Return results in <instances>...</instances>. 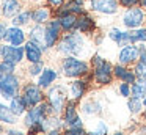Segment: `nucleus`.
<instances>
[{"instance_id": "obj_1", "label": "nucleus", "mask_w": 146, "mask_h": 135, "mask_svg": "<svg viewBox=\"0 0 146 135\" xmlns=\"http://www.w3.org/2000/svg\"><path fill=\"white\" fill-rule=\"evenodd\" d=\"M86 41L83 38V35L76 33V31H71V33L64 35L63 39L58 44V50L61 53H66L68 57H80L83 53H86Z\"/></svg>"}, {"instance_id": "obj_2", "label": "nucleus", "mask_w": 146, "mask_h": 135, "mask_svg": "<svg viewBox=\"0 0 146 135\" xmlns=\"http://www.w3.org/2000/svg\"><path fill=\"white\" fill-rule=\"evenodd\" d=\"M93 78L98 85H108L111 83V75H113V66L110 61L104 60L101 55H93Z\"/></svg>"}, {"instance_id": "obj_3", "label": "nucleus", "mask_w": 146, "mask_h": 135, "mask_svg": "<svg viewBox=\"0 0 146 135\" xmlns=\"http://www.w3.org/2000/svg\"><path fill=\"white\" fill-rule=\"evenodd\" d=\"M63 74L66 77L71 78H77V77H82V75H86L90 72V66L86 61L83 60H79L76 57H66L63 60Z\"/></svg>"}, {"instance_id": "obj_4", "label": "nucleus", "mask_w": 146, "mask_h": 135, "mask_svg": "<svg viewBox=\"0 0 146 135\" xmlns=\"http://www.w3.org/2000/svg\"><path fill=\"white\" fill-rule=\"evenodd\" d=\"M145 9L143 8H137V6H132V8H127L126 13L123 14V25L129 30H133V28H140L145 22Z\"/></svg>"}, {"instance_id": "obj_5", "label": "nucleus", "mask_w": 146, "mask_h": 135, "mask_svg": "<svg viewBox=\"0 0 146 135\" xmlns=\"http://www.w3.org/2000/svg\"><path fill=\"white\" fill-rule=\"evenodd\" d=\"M17 91H19V78L13 74L3 75V78L0 80V94L5 99H13L16 97Z\"/></svg>"}, {"instance_id": "obj_6", "label": "nucleus", "mask_w": 146, "mask_h": 135, "mask_svg": "<svg viewBox=\"0 0 146 135\" xmlns=\"http://www.w3.org/2000/svg\"><path fill=\"white\" fill-rule=\"evenodd\" d=\"M49 102H50V110L54 113H60L66 104V90L64 86H55L49 91Z\"/></svg>"}, {"instance_id": "obj_7", "label": "nucleus", "mask_w": 146, "mask_h": 135, "mask_svg": "<svg viewBox=\"0 0 146 135\" xmlns=\"http://www.w3.org/2000/svg\"><path fill=\"white\" fill-rule=\"evenodd\" d=\"M140 58V52H138V46L135 44H127V46L121 47L119 53H118V63L119 65H133L137 63Z\"/></svg>"}, {"instance_id": "obj_8", "label": "nucleus", "mask_w": 146, "mask_h": 135, "mask_svg": "<svg viewBox=\"0 0 146 135\" xmlns=\"http://www.w3.org/2000/svg\"><path fill=\"white\" fill-rule=\"evenodd\" d=\"M24 53H25V49H22L21 46H0V57L5 61L14 63V65L22 61Z\"/></svg>"}, {"instance_id": "obj_9", "label": "nucleus", "mask_w": 146, "mask_h": 135, "mask_svg": "<svg viewBox=\"0 0 146 135\" xmlns=\"http://www.w3.org/2000/svg\"><path fill=\"white\" fill-rule=\"evenodd\" d=\"M91 9L101 14H115L118 13L119 2L118 0H90Z\"/></svg>"}, {"instance_id": "obj_10", "label": "nucleus", "mask_w": 146, "mask_h": 135, "mask_svg": "<svg viewBox=\"0 0 146 135\" xmlns=\"http://www.w3.org/2000/svg\"><path fill=\"white\" fill-rule=\"evenodd\" d=\"M47 112H49V107L46 105V104L38 105V107H33V108L27 113V116H25L27 126L30 127V126L39 124V122H42V124H44L46 118H47Z\"/></svg>"}, {"instance_id": "obj_11", "label": "nucleus", "mask_w": 146, "mask_h": 135, "mask_svg": "<svg viewBox=\"0 0 146 135\" xmlns=\"http://www.w3.org/2000/svg\"><path fill=\"white\" fill-rule=\"evenodd\" d=\"M22 97H24V100H25L27 107H35L36 104H39L42 100V93H41V90H39V86H36V85H33V83H29L24 88Z\"/></svg>"}, {"instance_id": "obj_12", "label": "nucleus", "mask_w": 146, "mask_h": 135, "mask_svg": "<svg viewBox=\"0 0 146 135\" xmlns=\"http://www.w3.org/2000/svg\"><path fill=\"white\" fill-rule=\"evenodd\" d=\"M60 30L61 25L60 21L55 19V21H49L47 25H46V47H52L55 46V43L58 41V36H60Z\"/></svg>"}, {"instance_id": "obj_13", "label": "nucleus", "mask_w": 146, "mask_h": 135, "mask_svg": "<svg viewBox=\"0 0 146 135\" xmlns=\"http://www.w3.org/2000/svg\"><path fill=\"white\" fill-rule=\"evenodd\" d=\"M113 75L116 78H119L121 82H126V83H130V85L135 83V80H137L135 72L132 69L126 68L124 65H119V63L116 66H113Z\"/></svg>"}, {"instance_id": "obj_14", "label": "nucleus", "mask_w": 146, "mask_h": 135, "mask_svg": "<svg viewBox=\"0 0 146 135\" xmlns=\"http://www.w3.org/2000/svg\"><path fill=\"white\" fill-rule=\"evenodd\" d=\"M77 30L80 33H85V35L94 33L96 31V21L88 14H82L77 19Z\"/></svg>"}, {"instance_id": "obj_15", "label": "nucleus", "mask_w": 146, "mask_h": 135, "mask_svg": "<svg viewBox=\"0 0 146 135\" xmlns=\"http://www.w3.org/2000/svg\"><path fill=\"white\" fill-rule=\"evenodd\" d=\"M107 36L110 38L113 43H116L118 46H127L130 44V38H129V30H121V28H110L107 33Z\"/></svg>"}, {"instance_id": "obj_16", "label": "nucleus", "mask_w": 146, "mask_h": 135, "mask_svg": "<svg viewBox=\"0 0 146 135\" xmlns=\"http://www.w3.org/2000/svg\"><path fill=\"white\" fill-rule=\"evenodd\" d=\"M66 13H72V14H85V6H83V0H71L68 2L63 8L58 9V17Z\"/></svg>"}, {"instance_id": "obj_17", "label": "nucleus", "mask_w": 146, "mask_h": 135, "mask_svg": "<svg viewBox=\"0 0 146 135\" xmlns=\"http://www.w3.org/2000/svg\"><path fill=\"white\" fill-rule=\"evenodd\" d=\"M25 57L30 63L41 61V57H42L41 46H38V44L33 43V41H29V43L25 44Z\"/></svg>"}, {"instance_id": "obj_18", "label": "nucleus", "mask_w": 146, "mask_h": 135, "mask_svg": "<svg viewBox=\"0 0 146 135\" xmlns=\"http://www.w3.org/2000/svg\"><path fill=\"white\" fill-rule=\"evenodd\" d=\"M64 121H66V124H69L71 127H79V126H82V121H80V116L77 115L74 102H69L66 105V110H64Z\"/></svg>"}, {"instance_id": "obj_19", "label": "nucleus", "mask_w": 146, "mask_h": 135, "mask_svg": "<svg viewBox=\"0 0 146 135\" xmlns=\"http://www.w3.org/2000/svg\"><path fill=\"white\" fill-rule=\"evenodd\" d=\"M5 39H7L10 44H13V46H21V44L25 41V33H24L19 27H11V28L7 30Z\"/></svg>"}, {"instance_id": "obj_20", "label": "nucleus", "mask_w": 146, "mask_h": 135, "mask_svg": "<svg viewBox=\"0 0 146 135\" xmlns=\"http://www.w3.org/2000/svg\"><path fill=\"white\" fill-rule=\"evenodd\" d=\"M58 21H60V25L64 31H72L77 28V16L72 13H66V14L60 16Z\"/></svg>"}, {"instance_id": "obj_21", "label": "nucleus", "mask_w": 146, "mask_h": 135, "mask_svg": "<svg viewBox=\"0 0 146 135\" xmlns=\"http://www.w3.org/2000/svg\"><path fill=\"white\" fill-rule=\"evenodd\" d=\"M57 77H58L57 71H54V69H50V68H46V69H42L41 75H39L38 85H39L41 88H47Z\"/></svg>"}, {"instance_id": "obj_22", "label": "nucleus", "mask_w": 146, "mask_h": 135, "mask_svg": "<svg viewBox=\"0 0 146 135\" xmlns=\"http://www.w3.org/2000/svg\"><path fill=\"white\" fill-rule=\"evenodd\" d=\"M19 8H21V5L17 0H2V14L7 16V17L17 14Z\"/></svg>"}, {"instance_id": "obj_23", "label": "nucleus", "mask_w": 146, "mask_h": 135, "mask_svg": "<svg viewBox=\"0 0 146 135\" xmlns=\"http://www.w3.org/2000/svg\"><path fill=\"white\" fill-rule=\"evenodd\" d=\"M46 28L42 27L41 24H38L36 27H33L30 30V41L36 43L38 46H44L46 44Z\"/></svg>"}, {"instance_id": "obj_24", "label": "nucleus", "mask_w": 146, "mask_h": 135, "mask_svg": "<svg viewBox=\"0 0 146 135\" xmlns=\"http://www.w3.org/2000/svg\"><path fill=\"white\" fill-rule=\"evenodd\" d=\"M86 85H88V80H76L71 83V96H72L74 100H79L83 96Z\"/></svg>"}, {"instance_id": "obj_25", "label": "nucleus", "mask_w": 146, "mask_h": 135, "mask_svg": "<svg viewBox=\"0 0 146 135\" xmlns=\"http://www.w3.org/2000/svg\"><path fill=\"white\" fill-rule=\"evenodd\" d=\"M130 96L138 97V99H143V97L146 96V82L137 78L135 83L130 85Z\"/></svg>"}, {"instance_id": "obj_26", "label": "nucleus", "mask_w": 146, "mask_h": 135, "mask_svg": "<svg viewBox=\"0 0 146 135\" xmlns=\"http://www.w3.org/2000/svg\"><path fill=\"white\" fill-rule=\"evenodd\" d=\"M10 108L16 116L22 115V113L25 112V108H27V104H25V100H24V97L22 96L13 97V99H11V104H10Z\"/></svg>"}, {"instance_id": "obj_27", "label": "nucleus", "mask_w": 146, "mask_h": 135, "mask_svg": "<svg viewBox=\"0 0 146 135\" xmlns=\"http://www.w3.org/2000/svg\"><path fill=\"white\" fill-rule=\"evenodd\" d=\"M129 38H130V44H137V43H146V28H133L129 30Z\"/></svg>"}, {"instance_id": "obj_28", "label": "nucleus", "mask_w": 146, "mask_h": 135, "mask_svg": "<svg viewBox=\"0 0 146 135\" xmlns=\"http://www.w3.org/2000/svg\"><path fill=\"white\" fill-rule=\"evenodd\" d=\"M49 16H50V13H49V9L44 8V6L36 8L35 11H32V19L36 24H44L46 21H49Z\"/></svg>"}, {"instance_id": "obj_29", "label": "nucleus", "mask_w": 146, "mask_h": 135, "mask_svg": "<svg viewBox=\"0 0 146 135\" xmlns=\"http://www.w3.org/2000/svg\"><path fill=\"white\" fill-rule=\"evenodd\" d=\"M0 121L8 122V124H14L16 122V115L11 112V108L5 107L3 104H0Z\"/></svg>"}, {"instance_id": "obj_30", "label": "nucleus", "mask_w": 146, "mask_h": 135, "mask_svg": "<svg viewBox=\"0 0 146 135\" xmlns=\"http://www.w3.org/2000/svg\"><path fill=\"white\" fill-rule=\"evenodd\" d=\"M133 72H135V75H137L138 80L146 82V60H138V61L135 63Z\"/></svg>"}, {"instance_id": "obj_31", "label": "nucleus", "mask_w": 146, "mask_h": 135, "mask_svg": "<svg viewBox=\"0 0 146 135\" xmlns=\"http://www.w3.org/2000/svg\"><path fill=\"white\" fill-rule=\"evenodd\" d=\"M83 113H86V115H96V113L101 112V105H99L96 100H88V102L83 104Z\"/></svg>"}, {"instance_id": "obj_32", "label": "nucleus", "mask_w": 146, "mask_h": 135, "mask_svg": "<svg viewBox=\"0 0 146 135\" xmlns=\"http://www.w3.org/2000/svg\"><path fill=\"white\" fill-rule=\"evenodd\" d=\"M30 19H32V13H30V11H24V13L17 14L16 17L13 19V24H14V27L25 25V24H29V22H30Z\"/></svg>"}, {"instance_id": "obj_33", "label": "nucleus", "mask_w": 146, "mask_h": 135, "mask_svg": "<svg viewBox=\"0 0 146 135\" xmlns=\"http://www.w3.org/2000/svg\"><path fill=\"white\" fill-rule=\"evenodd\" d=\"M127 107L132 113H140L143 108V99H138V97H130L127 100Z\"/></svg>"}, {"instance_id": "obj_34", "label": "nucleus", "mask_w": 146, "mask_h": 135, "mask_svg": "<svg viewBox=\"0 0 146 135\" xmlns=\"http://www.w3.org/2000/svg\"><path fill=\"white\" fill-rule=\"evenodd\" d=\"M107 126L104 124V121H98L96 122V127L93 130L88 132V135H107Z\"/></svg>"}, {"instance_id": "obj_35", "label": "nucleus", "mask_w": 146, "mask_h": 135, "mask_svg": "<svg viewBox=\"0 0 146 135\" xmlns=\"http://www.w3.org/2000/svg\"><path fill=\"white\" fill-rule=\"evenodd\" d=\"M0 71L3 72L5 75H8V74H13L14 72V63H10V61H2L0 63Z\"/></svg>"}, {"instance_id": "obj_36", "label": "nucleus", "mask_w": 146, "mask_h": 135, "mask_svg": "<svg viewBox=\"0 0 146 135\" xmlns=\"http://www.w3.org/2000/svg\"><path fill=\"white\" fill-rule=\"evenodd\" d=\"M66 135H88V132L85 130V129L82 127V126H79V127H71L66 130Z\"/></svg>"}, {"instance_id": "obj_37", "label": "nucleus", "mask_w": 146, "mask_h": 135, "mask_svg": "<svg viewBox=\"0 0 146 135\" xmlns=\"http://www.w3.org/2000/svg\"><path fill=\"white\" fill-rule=\"evenodd\" d=\"M119 93L123 97H129L130 96V83H126V82H123V83L119 85Z\"/></svg>"}, {"instance_id": "obj_38", "label": "nucleus", "mask_w": 146, "mask_h": 135, "mask_svg": "<svg viewBox=\"0 0 146 135\" xmlns=\"http://www.w3.org/2000/svg\"><path fill=\"white\" fill-rule=\"evenodd\" d=\"M30 74L32 75H38L39 72L42 71V63L41 61H38V63H32V66H30Z\"/></svg>"}, {"instance_id": "obj_39", "label": "nucleus", "mask_w": 146, "mask_h": 135, "mask_svg": "<svg viewBox=\"0 0 146 135\" xmlns=\"http://www.w3.org/2000/svg\"><path fill=\"white\" fill-rule=\"evenodd\" d=\"M118 2H119L123 6H126V8H132V6L138 5L140 0H118Z\"/></svg>"}, {"instance_id": "obj_40", "label": "nucleus", "mask_w": 146, "mask_h": 135, "mask_svg": "<svg viewBox=\"0 0 146 135\" xmlns=\"http://www.w3.org/2000/svg\"><path fill=\"white\" fill-rule=\"evenodd\" d=\"M47 3L50 6H54V8H60L63 5V0H47Z\"/></svg>"}, {"instance_id": "obj_41", "label": "nucleus", "mask_w": 146, "mask_h": 135, "mask_svg": "<svg viewBox=\"0 0 146 135\" xmlns=\"http://www.w3.org/2000/svg\"><path fill=\"white\" fill-rule=\"evenodd\" d=\"M5 35H7V28H5L3 24H0V41L5 39Z\"/></svg>"}, {"instance_id": "obj_42", "label": "nucleus", "mask_w": 146, "mask_h": 135, "mask_svg": "<svg viewBox=\"0 0 146 135\" xmlns=\"http://www.w3.org/2000/svg\"><path fill=\"white\" fill-rule=\"evenodd\" d=\"M8 134H10V135H24L22 132H19V130H10Z\"/></svg>"}, {"instance_id": "obj_43", "label": "nucleus", "mask_w": 146, "mask_h": 135, "mask_svg": "<svg viewBox=\"0 0 146 135\" xmlns=\"http://www.w3.org/2000/svg\"><path fill=\"white\" fill-rule=\"evenodd\" d=\"M140 6L146 11V0H140Z\"/></svg>"}, {"instance_id": "obj_44", "label": "nucleus", "mask_w": 146, "mask_h": 135, "mask_svg": "<svg viewBox=\"0 0 146 135\" xmlns=\"http://www.w3.org/2000/svg\"><path fill=\"white\" fill-rule=\"evenodd\" d=\"M47 135H60V134H58V130H50Z\"/></svg>"}, {"instance_id": "obj_45", "label": "nucleus", "mask_w": 146, "mask_h": 135, "mask_svg": "<svg viewBox=\"0 0 146 135\" xmlns=\"http://www.w3.org/2000/svg\"><path fill=\"white\" fill-rule=\"evenodd\" d=\"M143 107H145V108H146V96L143 97Z\"/></svg>"}, {"instance_id": "obj_46", "label": "nucleus", "mask_w": 146, "mask_h": 135, "mask_svg": "<svg viewBox=\"0 0 146 135\" xmlns=\"http://www.w3.org/2000/svg\"><path fill=\"white\" fill-rule=\"evenodd\" d=\"M3 75H5V74H3V72H2V71H0V80L3 78Z\"/></svg>"}, {"instance_id": "obj_47", "label": "nucleus", "mask_w": 146, "mask_h": 135, "mask_svg": "<svg viewBox=\"0 0 146 135\" xmlns=\"http://www.w3.org/2000/svg\"><path fill=\"white\" fill-rule=\"evenodd\" d=\"M113 135H123V134H121V132H116V134H113Z\"/></svg>"}, {"instance_id": "obj_48", "label": "nucleus", "mask_w": 146, "mask_h": 135, "mask_svg": "<svg viewBox=\"0 0 146 135\" xmlns=\"http://www.w3.org/2000/svg\"><path fill=\"white\" fill-rule=\"evenodd\" d=\"M0 134H2V126H0Z\"/></svg>"}, {"instance_id": "obj_49", "label": "nucleus", "mask_w": 146, "mask_h": 135, "mask_svg": "<svg viewBox=\"0 0 146 135\" xmlns=\"http://www.w3.org/2000/svg\"><path fill=\"white\" fill-rule=\"evenodd\" d=\"M145 119H146V112H145Z\"/></svg>"}, {"instance_id": "obj_50", "label": "nucleus", "mask_w": 146, "mask_h": 135, "mask_svg": "<svg viewBox=\"0 0 146 135\" xmlns=\"http://www.w3.org/2000/svg\"><path fill=\"white\" fill-rule=\"evenodd\" d=\"M0 13H2V6H0Z\"/></svg>"}]
</instances>
